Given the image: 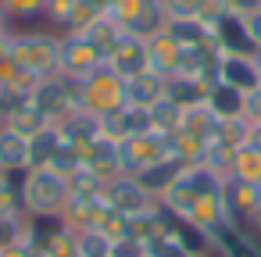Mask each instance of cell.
Listing matches in <instances>:
<instances>
[{
    "mask_svg": "<svg viewBox=\"0 0 261 257\" xmlns=\"http://www.w3.org/2000/svg\"><path fill=\"white\" fill-rule=\"evenodd\" d=\"M204 104L211 107V115L218 122H232V118H247V93L225 86V82H215L204 97Z\"/></svg>",
    "mask_w": 261,
    "mask_h": 257,
    "instance_id": "obj_15",
    "label": "cell"
},
{
    "mask_svg": "<svg viewBox=\"0 0 261 257\" xmlns=\"http://www.w3.org/2000/svg\"><path fill=\"white\" fill-rule=\"evenodd\" d=\"M33 250L29 246H22V243H4L0 246V257H29Z\"/></svg>",
    "mask_w": 261,
    "mask_h": 257,
    "instance_id": "obj_42",
    "label": "cell"
},
{
    "mask_svg": "<svg viewBox=\"0 0 261 257\" xmlns=\"http://www.w3.org/2000/svg\"><path fill=\"white\" fill-rule=\"evenodd\" d=\"M29 257H43V253H40V250H33V253H29Z\"/></svg>",
    "mask_w": 261,
    "mask_h": 257,
    "instance_id": "obj_46",
    "label": "cell"
},
{
    "mask_svg": "<svg viewBox=\"0 0 261 257\" xmlns=\"http://www.w3.org/2000/svg\"><path fill=\"white\" fill-rule=\"evenodd\" d=\"M79 257H111V236H104L100 229L79 232Z\"/></svg>",
    "mask_w": 261,
    "mask_h": 257,
    "instance_id": "obj_36",
    "label": "cell"
},
{
    "mask_svg": "<svg viewBox=\"0 0 261 257\" xmlns=\"http://www.w3.org/2000/svg\"><path fill=\"white\" fill-rule=\"evenodd\" d=\"M215 139L229 150H240L243 143H250V122L247 118H232V122H218V132Z\"/></svg>",
    "mask_w": 261,
    "mask_h": 257,
    "instance_id": "obj_31",
    "label": "cell"
},
{
    "mask_svg": "<svg viewBox=\"0 0 261 257\" xmlns=\"http://www.w3.org/2000/svg\"><path fill=\"white\" fill-rule=\"evenodd\" d=\"M68 196V179L54 168H25L18 175V207L36 221H54Z\"/></svg>",
    "mask_w": 261,
    "mask_h": 257,
    "instance_id": "obj_2",
    "label": "cell"
},
{
    "mask_svg": "<svg viewBox=\"0 0 261 257\" xmlns=\"http://www.w3.org/2000/svg\"><path fill=\"white\" fill-rule=\"evenodd\" d=\"M218 82L240 90V93H254L261 90V65L257 58H243V54H222L218 58Z\"/></svg>",
    "mask_w": 261,
    "mask_h": 257,
    "instance_id": "obj_11",
    "label": "cell"
},
{
    "mask_svg": "<svg viewBox=\"0 0 261 257\" xmlns=\"http://www.w3.org/2000/svg\"><path fill=\"white\" fill-rule=\"evenodd\" d=\"M47 125H54V122H47L33 104H29L25 111H18L15 118H8V122H4V129H11V132H18V136H25V139H29V136H36V132H43Z\"/></svg>",
    "mask_w": 261,
    "mask_h": 257,
    "instance_id": "obj_30",
    "label": "cell"
},
{
    "mask_svg": "<svg viewBox=\"0 0 261 257\" xmlns=\"http://www.w3.org/2000/svg\"><path fill=\"white\" fill-rule=\"evenodd\" d=\"M211 40H215V47L222 54H243V58H254L257 54V43H254V36L247 29V18L229 15V11H222L211 22Z\"/></svg>",
    "mask_w": 261,
    "mask_h": 257,
    "instance_id": "obj_7",
    "label": "cell"
},
{
    "mask_svg": "<svg viewBox=\"0 0 261 257\" xmlns=\"http://www.w3.org/2000/svg\"><path fill=\"white\" fill-rule=\"evenodd\" d=\"M100 200H104V196H100ZM100 200L68 196V204H65V207H61V214H58V221H61L65 229H72V232H86V229H93V221H97Z\"/></svg>",
    "mask_w": 261,
    "mask_h": 257,
    "instance_id": "obj_20",
    "label": "cell"
},
{
    "mask_svg": "<svg viewBox=\"0 0 261 257\" xmlns=\"http://www.w3.org/2000/svg\"><path fill=\"white\" fill-rule=\"evenodd\" d=\"M179 118H182V107H179V104H172L168 97H165V100H158V104L150 107L154 132H161V136H172V132L179 129Z\"/></svg>",
    "mask_w": 261,
    "mask_h": 257,
    "instance_id": "obj_29",
    "label": "cell"
},
{
    "mask_svg": "<svg viewBox=\"0 0 261 257\" xmlns=\"http://www.w3.org/2000/svg\"><path fill=\"white\" fill-rule=\"evenodd\" d=\"M229 179L261 186V147H257V143H243V147L232 154V175H229Z\"/></svg>",
    "mask_w": 261,
    "mask_h": 257,
    "instance_id": "obj_27",
    "label": "cell"
},
{
    "mask_svg": "<svg viewBox=\"0 0 261 257\" xmlns=\"http://www.w3.org/2000/svg\"><path fill=\"white\" fill-rule=\"evenodd\" d=\"M36 250L43 257H79V232L65 229L58 218L54 221H40V243Z\"/></svg>",
    "mask_w": 261,
    "mask_h": 257,
    "instance_id": "obj_14",
    "label": "cell"
},
{
    "mask_svg": "<svg viewBox=\"0 0 261 257\" xmlns=\"http://www.w3.org/2000/svg\"><path fill=\"white\" fill-rule=\"evenodd\" d=\"M211 236H215L218 257H261V236H254L250 229H240V225L225 221Z\"/></svg>",
    "mask_w": 261,
    "mask_h": 257,
    "instance_id": "obj_12",
    "label": "cell"
},
{
    "mask_svg": "<svg viewBox=\"0 0 261 257\" xmlns=\"http://www.w3.org/2000/svg\"><path fill=\"white\" fill-rule=\"evenodd\" d=\"M61 139L75 143V147H90L93 139H100V115H90L86 107H72L68 115H61L58 122Z\"/></svg>",
    "mask_w": 261,
    "mask_h": 257,
    "instance_id": "obj_13",
    "label": "cell"
},
{
    "mask_svg": "<svg viewBox=\"0 0 261 257\" xmlns=\"http://www.w3.org/2000/svg\"><path fill=\"white\" fill-rule=\"evenodd\" d=\"M254 58H257V65H261V50H257V54H254Z\"/></svg>",
    "mask_w": 261,
    "mask_h": 257,
    "instance_id": "obj_47",
    "label": "cell"
},
{
    "mask_svg": "<svg viewBox=\"0 0 261 257\" xmlns=\"http://www.w3.org/2000/svg\"><path fill=\"white\" fill-rule=\"evenodd\" d=\"M58 147H61V132H58V125H47L43 132L29 136V168H50Z\"/></svg>",
    "mask_w": 261,
    "mask_h": 257,
    "instance_id": "obj_26",
    "label": "cell"
},
{
    "mask_svg": "<svg viewBox=\"0 0 261 257\" xmlns=\"http://www.w3.org/2000/svg\"><path fill=\"white\" fill-rule=\"evenodd\" d=\"M179 54L182 47L168 36V33H158L147 40V61H150V72H158L161 79H172L179 72Z\"/></svg>",
    "mask_w": 261,
    "mask_h": 257,
    "instance_id": "obj_17",
    "label": "cell"
},
{
    "mask_svg": "<svg viewBox=\"0 0 261 257\" xmlns=\"http://www.w3.org/2000/svg\"><path fill=\"white\" fill-rule=\"evenodd\" d=\"M50 168L58 172V175H75L79 168H83V147H75V143H68V139H61V147H58V154H54V161H50Z\"/></svg>",
    "mask_w": 261,
    "mask_h": 257,
    "instance_id": "obj_32",
    "label": "cell"
},
{
    "mask_svg": "<svg viewBox=\"0 0 261 257\" xmlns=\"http://www.w3.org/2000/svg\"><path fill=\"white\" fill-rule=\"evenodd\" d=\"M111 257H147V243L136 239V236L111 239Z\"/></svg>",
    "mask_w": 261,
    "mask_h": 257,
    "instance_id": "obj_39",
    "label": "cell"
},
{
    "mask_svg": "<svg viewBox=\"0 0 261 257\" xmlns=\"http://www.w3.org/2000/svg\"><path fill=\"white\" fill-rule=\"evenodd\" d=\"M108 68H115L122 79H133L140 72H150V61H147V40L133 36V33H122V40L108 50Z\"/></svg>",
    "mask_w": 261,
    "mask_h": 257,
    "instance_id": "obj_9",
    "label": "cell"
},
{
    "mask_svg": "<svg viewBox=\"0 0 261 257\" xmlns=\"http://www.w3.org/2000/svg\"><path fill=\"white\" fill-rule=\"evenodd\" d=\"M122 150V164H125V175H140L143 168L158 164L161 157H168V136L161 132H147V136H129L118 143Z\"/></svg>",
    "mask_w": 261,
    "mask_h": 257,
    "instance_id": "obj_5",
    "label": "cell"
},
{
    "mask_svg": "<svg viewBox=\"0 0 261 257\" xmlns=\"http://www.w3.org/2000/svg\"><path fill=\"white\" fill-rule=\"evenodd\" d=\"M104 65V54L83 36V33H65L61 36V75L65 79H90L97 68Z\"/></svg>",
    "mask_w": 261,
    "mask_h": 257,
    "instance_id": "obj_4",
    "label": "cell"
},
{
    "mask_svg": "<svg viewBox=\"0 0 261 257\" xmlns=\"http://www.w3.org/2000/svg\"><path fill=\"white\" fill-rule=\"evenodd\" d=\"M179 129L182 132H193V136H200V139H215V132H218V118L211 115V107L207 104H193V107H182V118H179Z\"/></svg>",
    "mask_w": 261,
    "mask_h": 257,
    "instance_id": "obj_25",
    "label": "cell"
},
{
    "mask_svg": "<svg viewBox=\"0 0 261 257\" xmlns=\"http://www.w3.org/2000/svg\"><path fill=\"white\" fill-rule=\"evenodd\" d=\"M8 211H18V175L0 172V214Z\"/></svg>",
    "mask_w": 261,
    "mask_h": 257,
    "instance_id": "obj_38",
    "label": "cell"
},
{
    "mask_svg": "<svg viewBox=\"0 0 261 257\" xmlns=\"http://www.w3.org/2000/svg\"><path fill=\"white\" fill-rule=\"evenodd\" d=\"M247 29H250V36H254V43H257V50H261V11L247 18Z\"/></svg>",
    "mask_w": 261,
    "mask_h": 257,
    "instance_id": "obj_43",
    "label": "cell"
},
{
    "mask_svg": "<svg viewBox=\"0 0 261 257\" xmlns=\"http://www.w3.org/2000/svg\"><path fill=\"white\" fill-rule=\"evenodd\" d=\"M79 33H83V36H86V40H90L100 54H104V61H108V50L122 40V33H125V29H122L111 15H97V18H93L86 29H79Z\"/></svg>",
    "mask_w": 261,
    "mask_h": 257,
    "instance_id": "obj_24",
    "label": "cell"
},
{
    "mask_svg": "<svg viewBox=\"0 0 261 257\" xmlns=\"http://www.w3.org/2000/svg\"><path fill=\"white\" fill-rule=\"evenodd\" d=\"M182 168H186L182 161H175V157H161L158 164L143 168V172H140V175H133V179H136V182H140V186H143L154 200H161V196L172 189V182L182 175Z\"/></svg>",
    "mask_w": 261,
    "mask_h": 257,
    "instance_id": "obj_16",
    "label": "cell"
},
{
    "mask_svg": "<svg viewBox=\"0 0 261 257\" xmlns=\"http://www.w3.org/2000/svg\"><path fill=\"white\" fill-rule=\"evenodd\" d=\"M15 25H11V18H8V11H4V4H0V36L4 33H11Z\"/></svg>",
    "mask_w": 261,
    "mask_h": 257,
    "instance_id": "obj_44",
    "label": "cell"
},
{
    "mask_svg": "<svg viewBox=\"0 0 261 257\" xmlns=\"http://www.w3.org/2000/svg\"><path fill=\"white\" fill-rule=\"evenodd\" d=\"M25 168H29V139L0 125V172L22 175Z\"/></svg>",
    "mask_w": 261,
    "mask_h": 257,
    "instance_id": "obj_19",
    "label": "cell"
},
{
    "mask_svg": "<svg viewBox=\"0 0 261 257\" xmlns=\"http://www.w3.org/2000/svg\"><path fill=\"white\" fill-rule=\"evenodd\" d=\"M207 90H211L207 82H200V79H190V75H172V79H165V97H168L172 104H179V107L204 104Z\"/></svg>",
    "mask_w": 261,
    "mask_h": 257,
    "instance_id": "obj_22",
    "label": "cell"
},
{
    "mask_svg": "<svg viewBox=\"0 0 261 257\" xmlns=\"http://www.w3.org/2000/svg\"><path fill=\"white\" fill-rule=\"evenodd\" d=\"M247 122H261V90L247 93Z\"/></svg>",
    "mask_w": 261,
    "mask_h": 257,
    "instance_id": "obj_41",
    "label": "cell"
},
{
    "mask_svg": "<svg viewBox=\"0 0 261 257\" xmlns=\"http://www.w3.org/2000/svg\"><path fill=\"white\" fill-rule=\"evenodd\" d=\"M247 229H250V232H254V236H261V207H257V211H254V218H250V221H247Z\"/></svg>",
    "mask_w": 261,
    "mask_h": 257,
    "instance_id": "obj_45",
    "label": "cell"
},
{
    "mask_svg": "<svg viewBox=\"0 0 261 257\" xmlns=\"http://www.w3.org/2000/svg\"><path fill=\"white\" fill-rule=\"evenodd\" d=\"M229 15H240V18H250L261 11V0H222Z\"/></svg>",
    "mask_w": 261,
    "mask_h": 257,
    "instance_id": "obj_40",
    "label": "cell"
},
{
    "mask_svg": "<svg viewBox=\"0 0 261 257\" xmlns=\"http://www.w3.org/2000/svg\"><path fill=\"white\" fill-rule=\"evenodd\" d=\"M11 18V25H29V22H43L47 0H0Z\"/></svg>",
    "mask_w": 261,
    "mask_h": 257,
    "instance_id": "obj_28",
    "label": "cell"
},
{
    "mask_svg": "<svg viewBox=\"0 0 261 257\" xmlns=\"http://www.w3.org/2000/svg\"><path fill=\"white\" fill-rule=\"evenodd\" d=\"M222 196H225V221L247 229V221L261 207V186H250V182H240V179H225Z\"/></svg>",
    "mask_w": 261,
    "mask_h": 257,
    "instance_id": "obj_10",
    "label": "cell"
},
{
    "mask_svg": "<svg viewBox=\"0 0 261 257\" xmlns=\"http://www.w3.org/2000/svg\"><path fill=\"white\" fill-rule=\"evenodd\" d=\"M158 100H165V79L158 72H140L133 79H125V104L129 107H154Z\"/></svg>",
    "mask_w": 261,
    "mask_h": 257,
    "instance_id": "obj_18",
    "label": "cell"
},
{
    "mask_svg": "<svg viewBox=\"0 0 261 257\" xmlns=\"http://www.w3.org/2000/svg\"><path fill=\"white\" fill-rule=\"evenodd\" d=\"M15 75H18V65H15V54H11V33H4L0 36V86H8Z\"/></svg>",
    "mask_w": 261,
    "mask_h": 257,
    "instance_id": "obj_37",
    "label": "cell"
},
{
    "mask_svg": "<svg viewBox=\"0 0 261 257\" xmlns=\"http://www.w3.org/2000/svg\"><path fill=\"white\" fill-rule=\"evenodd\" d=\"M104 204H108L111 211L125 214V218H136V214L158 207V200H154L133 175H118L115 182H108V186H104Z\"/></svg>",
    "mask_w": 261,
    "mask_h": 257,
    "instance_id": "obj_6",
    "label": "cell"
},
{
    "mask_svg": "<svg viewBox=\"0 0 261 257\" xmlns=\"http://www.w3.org/2000/svg\"><path fill=\"white\" fill-rule=\"evenodd\" d=\"M83 168H86L90 175H97L104 186L115 182L118 175H125V164H122V150H118V143L100 136V139H93L90 147H83Z\"/></svg>",
    "mask_w": 261,
    "mask_h": 257,
    "instance_id": "obj_8",
    "label": "cell"
},
{
    "mask_svg": "<svg viewBox=\"0 0 261 257\" xmlns=\"http://www.w3.org/2000/svg\"><path fill=\"white\" fill-rule=\"evenodd\" d=\"M43 25L54 33H79V0H47Z\"/></svg>",
    "mask_w": 261,
    "mask_h": 257,
    "instance_id": "obj_23",
    "label": "cell"
},
{
    "mask_svg": "<svg viewBox=\"0 0 261 257\" xmlns=\"http://www.w3.org/2000/svg\"><path fill=\"white\" fill-rule=\"evenodd\" d=\"M11 54L15 65L36 79L61 75V33L47 25H15L11 29Z\"/></svg>",
    "mask_w": 261,
    "mask_h": 257,
    "instance_id": "obj_1",
    "label": "cell"
},
{
    "mask_svg": "<svg viewBox=\"0 0 261 257\" xmlns=\"http://www.w3.org/2000/svg\"><path fill=\"white\" fill-rule=\"evenodd\" d=\"M150 4H154V0H111L108 15H111L122 29H129V25H133V22H136V18H140Z\"/></svg>",
    "mask_w": 261,
    "mask_h": 257,
    "instance_id": "obj_35",
    "label": "cell"
},
{
    "mask_svg": "<svg viewBox=\"0 0 261 257\" xmlns=\"http://www.w3.org/2000/svg\"><path fill=\"white\" fill-rule=\"evenodd\" d=\"M165 33L179 47H204V43H211V25L200 22V18H168Z\"/></svg>",
    "mask_w": 261,
    "mask_h": 257,
    "instance_id": "obj_21",
    "label": "cell"
},
{
    "mask_svg": "<svg viewBox=\"0 0 261 257\" xmlns=\"http://www.w3.org/2000/svg\"><path fill=\"white\" fill-rule=\"evenodd\" d=\"M79 100H83V107H86L90 115L122 111V107H125V79H122L115 68L100 65L90 79L79 82Z\"/></svg>",
    "mask_w": 261,
    "mask_h": 257,
    "instance_id": "obj_3",
    "label": "cell"
},
{
    "mask_svg": "<svg viewBox=\"0 0 261 257\" xmlns=\"http://www.w3.org/2000/svg\"><path fill=\"white\" fill-rule=\"evenodd\" d=\"M147 257H193V253L172 232H158V236L147 239Z\"/></svg>",
    "mask_w": 261,
    "mask_h": 257,
    "instance_id": "obj_34",
    "label": "cell"
},
{
    "mask_svg": "<svg viewBox=\"0 0 261 257\" xmlns=\"http://www.w3.org/2000/svg\"><path fill=\"white\" fill-rule=\"evenodd\" d=\"M68 193L72 196H83V200H100L104 196V182L97 175H90L86 168H79L75 175H68Z\"/></svg>",
    "mask_w": 261,
    "mask_h": 257,
    "instance_id": "obj_33",
    "label": "cell"
}]
</instances>
